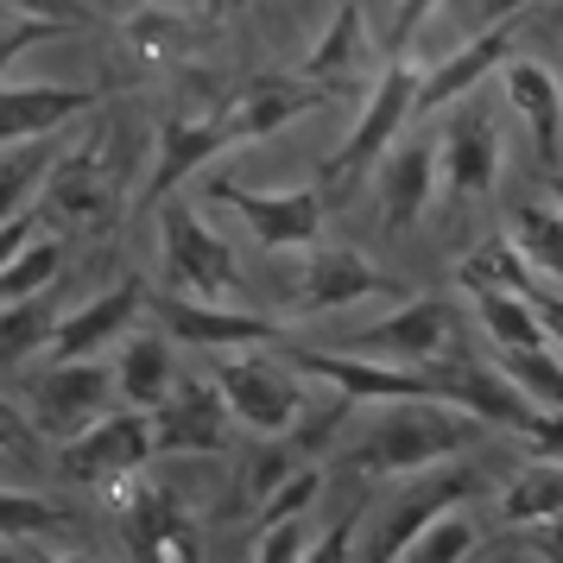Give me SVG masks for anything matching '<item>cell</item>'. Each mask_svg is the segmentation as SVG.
I'll return each mask as SVG.
<instances>
[{
  "label": "cell",
  "instance_id": "6da1fadb",
  "mask_svg": "<svg viewBox=\"0 0 563 563\" xmlns=\"http://www.w3.org/2000/svg\"><path fill=\"white\" fill-rule=\"evenodd\" d=\"M482 418H468L456 406H437V399H411V406H386L380 424L367 437H355L342 450V468L361 475H431L443 462H456L462 450L482 443Z\"/></svg>",
  "mask_w": 563,
  "mask_h": 563
},
{
  "label": "cell",
  "instance_id": "7a4b0ae2",
  "mask_svg": "<svg viewBox=\"0 0 563 563\" xmlns=\"http://www.w3.org/2000/svg\"><path fill=\"white\" fill-rule=\"evenodd\" d=\"M158 266H165V291L172 298H197V305H222L241 291V266H234L229 241L209 234L203 209L172 197L158 209Z\"/></svg>",
  "mask_w": 563,
  "mask_h": 563
},
{
  "label": "cell",
  "instance_id": "3957f363",
  "mask_svg": "<svg viewBox=\"0 0 563 563\" xmlns=\"http://www.w3.org/2000/svg\"><path fill=\"white\" fill-rule=\"evenodd\" d=\"M216 386L229 399L234 424H247L260 443H285L305 424V386H298V367L285 355H222Z\"/></svg>",
  "mask_w": 563,
  "mask_h": 563
},
{
  "label": "cell",
  "instance_id": "277c9868",
  "mask_svg": "<svg viewBox=\"0 0 563 563\" xmlns=\"http://www.w3.org/2000/svg\"><path fill=\"white\" fill-rule=\"evenodd\" d=\"M26 418L38 437H57V443H77L89 424H102L114 399H121V380L96 367V361H57V367H38L26 386Z\"/></svg>",
  "mask_w": 563,
  "mask_h": 563
},
{
  "label": "cell",
  "instance_id": "5b68a950",
  "mask_svg": "<svg viewBox=\"0 0 563 563\" xmlns=\"http://www.w3.org/2000/svg\"><path fill=\"white\" fill-rule=\"evenodd\" d=\"M462 342V317L450 298H406V305L380 317L374 330H355L342 342V355L355 361H386V367H437V361H450Z\"/></svg>",
  "mask_w": 563,
  "mask_h": 563
},
{
  "label": "cell",
  "instance_id": "8992f818",
  "mask_svg": "<svg viewBox=\"0 0 563 563\" xmlns=\"http://www.w3.org/2000/svg\"><path fill=\"white\" fill-rule=\"evenodd\" d=\"M475 494H482V475L475 468H431V475H418L406 494H393L380 507L374 538H367V563H406L411 544L431 532L437 519L462 512Z\"/></svg>",
  "mask_w": 563,
  "mask_h": 563
},
{
  "label": "cell",
  "instance_id": "52a82bcc",
  "mask_svg": "<svg viewBox=\"0 0 563 563\" xmlns=\"http://www.w3.org/2000/svg\"><path fill=\"white\" fill-rule=\"evenodd\" d=\"M418 82H424V70H411L406 57H393L386 64V77L374 82V96H367V108H361L355 133L335 146V158L323 165V184H355L367 165H380L399 140H406V121L418 114Z\"/></svg>",
  "mask_w": 563,
  "mask_h": 563
},
{
  "label": "cell",
  "instance_id": "ba28073f",
  "mask_svg": "<svg viewBox=\"0 0 563 563\" xmlns=\"http://www.w3.org/2000/svg\"><path fill=\"white\" fill-rule=\"evenodd\" d=\"M158 456L153 443V411H108L102 424H89L77 443H64L57 475L70 487H128L133 475H146V462Z\"/></svg>",
  "mask_w": 563,
  "mask_h": 563
},
{
  "label": "cell",
  "instance_id": "9c48e42d",
  "mask_svg": "<svg viewBox=\"0 0 563 563\" xmlns=\"http://www.w3.org/2000/svg\"><path fill=\"white\" fill-rule=\"evenodd\" d=\"M114 507H121L133 563H203V532L172 487L133 475L128 487H114Z\"/></svg>",
  "mask_w": 563,
  "mask_h": 563
},
{
  "label": "cell",
  "instance_id": "30bf717a",
  "mask_svg": "<svg viewBox=\"0 0 563 563\" xmlns=\"http://www.w3.org/2000/svg\"><path fill=\"white\" fill-rule=\"evenodd\" d=\"M108 158H114V140H108V133H89L70 158H57L45 209H57V216L77 222V229H114L121 209H128V190H121V172H114Z\"/></svg>",
  "mask_w": 563,
  "mask_h": 563
},
{
  "label": "cell",
  "instance_id": "8fae6325",
  "mask_svg": "<svg viewBox=\"0 0 563 563\" xmlns=\"http://www.w3.org/2000/svg\"><path fill=\"white\" fill-rule=\"evenodd\" d=\"M209 203L234 209L247 229H254L260 247H273V254H285V247H310L317 234H323V190H247V184L234 178H209L203 184Z\"/></svg>",
  "mask_w": 563,
  "mask_h": 563
},
{
  "label": "cell",
  "instance_id": "7c38bea8",
  "mask_svg": "<svg viewBox=\"0 0 563 563\" xmlns=\"http://www.w3.org/2000/svg\"><path fill=\"white\" fill-rule=\"evenodd\" d=\"M323 102H342V89L310 82V77H285V70H260V77L234 82L229 96H222V121H229L234 146H247V140H266V133L317 114Z\"/></svg>",
  "mask_w": 563,
  "mask_h": 563
},
{
  "label": "cell",
  "instance_id": "4fadbf2b",
  "mask_svg": "<svg viewBox=\"0 0 563 563\" xmlns=\"http://www.w3.org/2000/svg\"><path fill=\"white\" fill-rule=\"evenodd\" d=\"M222 153H234V133H229V121H222V102L203 108V114H172V121L158 128V153L146 158V184H140L133 203L165 209L184 178H197L209 158H222Z\"/></svg>",
  "mask_w": 563,
  "mask_h": 563
},
{
  "label": "cell",
  "instance_id": "5bb4252c",
  "mask_svg": "<svg viewBox=\"0 0 563 563\" xmlns=\"http://www.w3.org/2000/svg\"><path fill=\"white\" fill-rule=\"evenodd\" d=\"M367 298H399L406 305L418 291H406L393 273H380L355 247H317L305 260V273H298V291H291L298 310H349V305H367Z\"/></svg>",
  "mask_w": 563,
  "mask_h": 563
},
{
  "label": "cell",
  "instance_id": "9a60e30c",
  "mask_svg": "<svg viewBox=\"0 0 563 563\" xmlns=\"http://www.w3.org/2000/svg\"><path fill=\"white\" fill-rule=\"evenodd\" d=\"M234 411L222 399V386L178 380V393L153 411V443L158 456H222L229 450Z\"/></svg>",
  "mask_w": 563,
  "mask_h": 563
},
{
  "label": "cell",
  "instance_id": "2e32d148",
  "mask_svg": "<svg viewBox=\"0 0 563 563\" xmlns=\"http://www.w3.org/2000/svg\"><path fill=\"white\" fill-rule=\"evenodd\" d=\"M158 317H165V335H178L190 349H222V355H241V349H273L285 335L279 317H254V310L234 305H197V298H158Z\"/></svg>",
  "mask_w": 563,
  "mask_h": 563
},
{
  "label": "cell",
  "instance_id": "e0dca14e",
  "mask_svg": "<svg viewBox=\"0 0 563 563\" xmlns=\"http://www.w3.org/2000/svg\"><path fill=\"white\" fill-rule=\"evenodd\" d=\"M437 153H443V184H450V197H487L494 178H500V128H494V114L482 102H462L450 121H443V140H437Z\"/></svg>",
  "mask_w": 563,
  "mask_h": 563
},
{
  "label": "cell",
  "instance_id": "ac0fdd59",
  "mask_svg": "<svg viewBox=\"0 0 563 563\" xmlns=\"http://www.w3.org/2000/svg\"><path fill=\"white\" fill-rule=\"evenodd\" d=\"M305 77L310 82H330V89H342V96H374V82L386 77V64L374 57V45H367V20H361L355 0H342L335 7V20L323 26V38L305 52Z\"/></svg>",
  "mask_w": 563,
  "mask_h": 563
},
{
  "label": "cell",
  "instance_id": "d6986e66",
  "mask_svg": "<svg viewBox=\"0 0 563 563\" xmlns=\"http://www.w3.org/2000/svg\"><path fill=\"white\" fill-rule=\"evenodd\" d=\"M108 89H82V82H7V96H0V133H7V146H20V140H45V133L70 128L77 114L102 102Z\"/></svg>",
  "mask_w": 563,
  "mask_h": 563
},
{
  "label": "cell",
  "instance_id": "ffe728a7",
  "mask_svg": "<svg viewBox=\"0 0 563 563\" xmlns=\"http://www.w3.org/2000/svg\"><path fill=\"white\" fill-rule=\"evenodd\" d=\"M437 178H443V153L431 140H399L393 153L380 158V178H374V197H380V216L393 234H406L437 197Z\"/></svg>",
  "mask_w": 563,
  "mask_h": 563
},
{
  "label": "cell",
  "instance_id": "44dd1931",
  "mask_svg": "<svg viewBox=\"0 0 563 563\" xmlns=\"http://www.w3.org/2000/svg\"><path fill=\"white\" fill-rule=\"evenodd\" d=\"M500 89H507L512 114H519L526 133H532L538 165H558V153H563V89H558V77H551L544 64L512 52L507 70H500Z\"/></svg>",
  "mask_w": 563,
  "mask_h": 563
},
{
  "label": "cell",
  "instance_id": "7402d4cb",
  "mask_svg": "<svg viewBox=\"0 0 563 563\" xmlns=\"http://www.w3.org/2000/svg\"><path fill=\"white\" fill-rule=\"evenodd\" d=\"M140 305H146V285H140V279H121V285H108V291H96L89 305H77L70 317H64L52 355L57 361H96L108 342L140 317Z\"/></svg>",
  "mask_w": 563,
  "mask_h": 563
},
{
  "label": "cell",
  "instance_id": "603a6c76",
  "mask_svg": "<svg viewBox=\"0 0 563 563\" xmlns=\"http://www.w3.org/2000/svg\"><path fill=\"white\" fill-rule=\"evenodd\" d=\"M507 57H512V26L475 32L468 45H456L443 64H431V70H424V82H418V114H437V108L462 102V96H468L487 70H507Z\"/></svg>",
  "mask_w": 563,
  "mask_h": 563
},
{
  "label": "cell",
  "instance_id": "cb8c5ba5",
  "mask_svg": "<svg viewBox=\"0 0 563 563\" xmlns=\"http://www.w3.org/2000/svg\"><path fill=\"white\" fill-rule=\"evenodd\" d=\"M114 380H121V399L133 411H158L172 393H178V361H172V342L158 330H140L121 342V367H114Z\"/></svg>",
  "mask_w": 563,
  "mask_h": 563
},
{
  "label": "cell",
  "instance_id": "d4e9b609",
  "mask_svg": "<svg viewBox=\"0 0 563 563\" xmlns=\"http://www.w3.org/2000/svg\"><path fill=\"white\" fill-rule=\"evenodd\" d=\"M507 241L526 254L532 279L544 291H563V209L544 203V197H526V203L507 209Z\"/></svg>",
  "mask_w": 563,
  "mask_h": 563
},
{
  "label": "cell",
  "instance_id": "484cf974",
  "mask_svg": "<svg viewBox=\"0 0 563 563\" xmlns=\"http://www.w3.org/2000/svg\"><path fill=\"white\" fill-rule=\"evenodd\" d=\"M456 285L468 291V298H532L538 291L532 266H526V254L512 247L507 234H494V241H482L475 254H462Z\"/></svg>",
  "mask_w": 563,
  "mask_h": 563
},
{
  "label": "cell",
  "instance_id": "4316f807",
  "mask_svg": "<svg viewBox=\"0 0 563 563\" xmlns=\"http://www.w3.org/2000/svg\"><path fill=\"white\" fill-rule=\"evenodd\" d=\"M551 519H563V462H526L500 494V526L532 532V526H551Z\"/></svg>",
  "mask_w": 563,
  "mask_h": 563
},
{
  "label": "cell",
  "instance_id": "83f0119b",
  "mask_svg": "<svg viewBox=\"0 0 563 563\" xmlns=\"http://www.w3.org/2000/svg\"><path fill=\"white\" fill-rule=\"evenodd\" d=\"M475 323H482V335L500 355H526V349H544L551 342V330H544V317H538L532 298H475Z\"/></svg>",
  "mask_w": 563,
  "mask_h": 563
},
{
  "label": "cell",
  "instance_id": "f1b7e54d",
  "mask_svg": "<svg viewBox=\"0 0 563 563\" xmlns=\"http://www.w3.org/2000/svg\"><path fill=\"white\" fill-rule=\"evenodd\" d=\"M64 241L57 234H38L32 247H20V254L7 260V273H0V298L7 305H26V298H38V291H52L57 279H64Z\"/></svg>",
  "mask_w": 563,
  "mask_h": 563
},
{
  "label": "cell",
  "instance_id": "f546056e",
  "mask_svg": "<svg viewBox=\"0 0 563 563\" xmlns=\"http://www.w3.org/2000/svg\"><path fill=\"white\" fill-rule=\"evenodd\" d=\"M57 330H64V317H57L52 291H38L26 305H7V323H0V355H7V367H20L32 349L57 342Z\"/></svg>",
  "mask_w": 563,
  "mask_h": 563
},
{
  "label": "cell",
  "instance_id": "4dcf8cb0",
  "mask_svg": "<svg viewBox=\"0 0 563 563\" xmlns=\"http://www.w3.org/2000/svg\"><path fill=\"white\" fill-rule=\"evenodd\" d=\"M57 172V158L45 140H20V146H7V165H0V203H7V222H20L32 216V190Z\"/></svg>",
  "mask_w": 563,
  "mask_h": 563
},
{
  "label": "cell",
  "instance_id": "1f68e13d",
  "mask_svg": "<svg viewBox=\"0 0 563 563\" xmlns=\"http://www.w3.org/2000/svg\"><path fill=\"white\" fill-rule=\"evenodd\" d=\"M538 411H563V349L544 342V349H526V355H500L494 361Z\"/></svg>",
  "mask_w": 563,
  "mask_h": 563
},
{
  "label": "cell",
  "instance_id": "d6a6232c",
  "mask_svg": "<svg viewBox=\"0 0 563 563\" xmlns=\"http://www.w3.org/2000/svg\"><path fill=\"white\" fill-rule=\"evenodd\" d=\"M298 468H305V456H298L291 443H260L254 456H247V482H241V487H247V500H260V507H266V500H273L291 475H298Z\"/></svg>",
  "mask_w": 563,
  "mask_h": 563
},
{
  "label": "cell",
  "instance_id": "836d02e7",
  "mask_svg": "<svg viewBox=\"0 0 563 563\" xmlns=\"http://www.w3.org/2000/svg\"><path fill=\"white\" fill-rule=\"evenodd\" d=\"M468 551H475V519L468 512H450V519H437L431 532L411 544L406 563H462Z\"/></svg>",
  "mask_w": 563,
  "mask_h": 563
},
{
  "label": "cell",
  "instance_id": "e575fe53",
  "mask_svg": "<svg viewBox=\"0 0 563 563\" xmlns=\"http://www.w3.org/2000/svg\"><path fill=\"white\" fill-rule=\"evenodd\" d=\"M0 526H7V538L52 532V526H64V507H52L45 494H26V487H7V500H0Z\"/></svg>",
  "mask_w": 563,
  "mask_h": 563
},
{
  "label": "cell",
  "instance_id": "d590c367",
  "mask_svg": "<svg viewBox=\"0 0 563 563\" xmlns=\"http://www.w3.org/2000/svg\"><path fill=\"white\" fill-rule=\"evenodd\" d=\"M317 487H323V468H298V475H291V482H285L279 494L266 500V507H260V532H273V526H291V519H298V512L317 500Z\"/></svg>",
  "mask_w": 563,
  "mask_h": 563
},
{
  "label": "cell",
  "instance_id": "8d00e7d4",
  "mask_svg": "<svg viewBox=\"0 0 563 563\" xmlns=\"http://www.w3.org/2000/svg\"><path fill=\"white\" fill-rule=\"evenodd\" d=\"M70 26H57V20H38V13H7V64H20L32 45H45V38H64Z\"/></svg>",
  "mask_w": 563,
  "mask_h": 563
},
{
  "label": "cell",
  "instance_id": "74e56055",
  "mask_svg": "<svg viewBox=\"0 0 563 563\" xmlns=\"http://www.w3.org/2000/svg\"><path fill=\"white\" fill-rule=\"evenodd\" d=\"M305 519H291V526H273V532H260L254 544V563H305Z\"/></svg>",
  "mask_w": 563,
  "mask_h": 563
},
{
  "label": "cell",
  "instance_id": "f35d334b",
  "mask_svg": "<svg viewBox=\"0 0 563 563\" xmlns=\"http://www.w3.org/2000/svg\"><path fill=\"white\" fill-rule=\"evenodd\" d=\"M437 7H443V0H399V7H393V26H386V45H393V57H399L411 38L424 32V20H431Z\"/></svg>",
  "mask_w": 563,
  "mask_h": 563
},
{
  "label": "cell",
  "instance_id": "ab89813d",
  "mask_svg": "<svg viewBox=\"0 0 563 563\" xmlns=\"http://www.w3.org/2000/svg\"><path fill=\"white\" fill-rule=\"evenodd\" d=\"M7 13H38L57 26H89V0H7Z\"/></svg>",
  "mask_w": 563,
  "mask_h": 563
},
{
  "label": "cell",
  "instance_id": "60d3db41",
  "mask_svg": "<svg viewBox=\"0 0 563 563\" xmlns=\"http://www.w3.org/2000/svg\"><path fill=\"white\" fill-rule=\"evenodd\" d=\"M349 551H355V512H349V519H335L330 532L305 551V563H349Z\"/></svg>",
  "mask_w": 563,
  "mask_h": 563
},
{
  "label": "cell",
  "instance_id": "b9f144b4",
  "mask_svg": "<svg viewBox=\"0 0 563 563\" xmlns=\"http://www.w3.org/2000/svg\"><path fill=\"white\" fill-rule=\"evenodd\" d=\"M538 462H563V411H538V424L526 431Z\"/></svg>",
  "mask_w": 563,
  "mask_h": 563
},
{
  "label": "cell",
  "instance_id": "7bdbcfd3",
  "mask_svg": "<svg viewBox=\"0 0 563 563\" xmlns=\"http://www.w3.org/2000/svg\"><path fill=\"white\" fill-rule=\"evenodd\" d=\"M526 538V551L544 563H563V519H551V526H532V532H519Z\"/></svg>",
  "mask_w": 563,
  "mask_h": 563
},
{
  "label": "cell",
  "instance_id": "ee69618b",
  "mask_svg": "<svg viewBox=\"0 0 563 563\" xmlns=\"http://www.w3.org/2000/svg\"><path fill=\"white\" fill-rule=\"evenodd\" d=\"M532 305H538V317H544L551 342L563 349V291H544V285H538V291H532Z\"/></svg>",
  "mask_w": 563,
  "mask_h": 563
},
{
  "label": "cell",
  "instance_id": "f6af8a7d",
  "mask_svg": "<svg viewBox=\"0 0 563 563\" xmlns=\"http://www.w3.org/2000/svg\"><path fill=\"white\" fill-rule=\"evenodd\" d=\"M519 7H532V0H482V13H475V32L512 26V13H519Z\"/></svg>",
  "mask_w": 563,
  "mask_h": 563
},
{
  "label": "cell",
  "instance_id": "bcb514c9",
  "mask_svg": "<svg viewBox=\"0 0 563 563\" xmlns=\"http://www.w3.org/2000/svg\"><path fill=\"white\" fill-rule=\"evenodd\" d=\"M544 197H551V203L563 209V172H544Z\"/></svg>",
  "mask_w": 563,
  "mask_h": 563
},
{
  "label": "cell",
  "instance_id": "7dc6e473",
  "mask_svg": "<svg viewBox=\"0 0 563 563\" xmlns=\"http://www.w3.org/2000/svg\"><path fill=\"white\" fill-rule=\"evenodd\" d=\"M38 563H96V558H38Z\"/></svg>",
  "mask_w": 563,
  "mask_h": 563
},
{
  "label": "cell",
  "instance_id": "c3c4849f",
  "mask_svg": "<svg viewBox=\"0 0 563 563\" xmlns=\"http://www.w3.org/2000/svg\"><path fill=\"white\" fill-rule=\"evenodd\" d=\"M121 7H140V0H121Z\"/></svg>",
  "mask_w": 563,
  "mask_h": 563
}]
</instances>
